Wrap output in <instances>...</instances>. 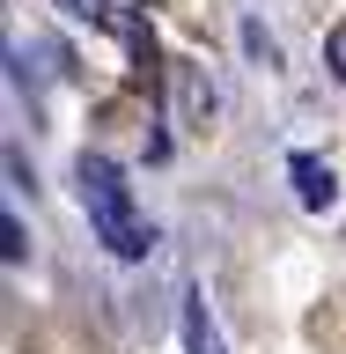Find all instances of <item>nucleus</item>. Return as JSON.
Returning <instances> with one entry per match:
<instances>
[{"mask_svg":"<svg viewBox=\"0 0 346 354\" xmlns=\"http://www.w3.org/2000/svg\"><path fill=\"white\" fill-rule=\"evenodd\" d=\"M74 192H81V214L96 221V236L118 251V259H148V221L133 214V185H126V170L110 162V155H81L74 162Z\"/></svg>","mask_w":346,"mask_h":354,"instance_id":"nucleus-1","label":"nucleus"},{"mask_svg":"<svg viewBox=\"0 0 346 354\" xmlns=\"http://www.w3.org/2000/svg\"><path fill=\"white\" fill-rule=\"evenodd\" d=\"M170 111H177V126L192 133V140H214V126H221V82L206 74V59H177L170 66Z\"/></svg>","mask_w":346,"mask_h":354,"instance_id":"nucleus-2","label":"nucleus"},{"mask_svg":"<svg viewBox=\"0 0 346 354\" xmlns=\"http://www.w3.org/2000/svg\"><path fill=\"white\" fill-rule=\"evenodd\" d=\"M30 259H37V236H22V199L8 192V273H22Z\"/></svg>","mask_w":346,"mask_h":354,"instance_id":"nucleus-3","label":"nucleus"},{"mask_svg":"<svg viewBox=\"0 0 346 354\" xmlns=\"http://www.w3.org/2000/svg\"><path fill=\"white\" fill-rule=\"evenodd\" d=\"M184 332H192V354H221L214 325H206V317H199V295H192V310H184Z\"/></svg>","mask_w":346,"mask_h":354,"instance_id":"nucleus-4","label":"nucleus"},{"mask_svg":"<svg viewBox=\"0 0 346 354\" xmlns=\"http://www.w3.org/2000/svg\"><path fill=\"white\" fill-rule=\"evenodd\" d=\"M59 8L74 22H88V30H104V22H110V0H59Z\"/></svg>","mask_w":346,"mask_h":354,"instance_id":"nucleus-5","label":"nucleus"}]
</instances>
